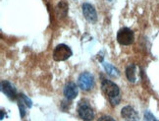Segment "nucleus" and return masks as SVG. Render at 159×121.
<instances>
[{"mask_svg":"<svg viewBox=\"0 0 159 121\" xmlns=\"http://www.w3.org/2000/svg\"><path fill=\"white\" fill-rule=\"evenodd\" d=\"M121 116L126 121H139V114L131 105H126L122 108Z\"/></svg>","mask_w":159,"mask_h":121,"instance_id":"7","label":"nucleus"},{"mask_svg":"<svg viewBox=\"0 0 159 121\" xmlns=\"http://www.w3.org/2000/svg\"><path fill=\"white\" fill-rule=\"evenodd\" d=\"M18 105H19V110H20V115L21 117L23 118L24 116H25V114H26V109H25V106H27L25 105V102H24L22 100L21 98H19V100H18Z\"/></svg>","mask_w":159,"mask_h":121,"instance_id":"12","label":"nucleus"},{"mask_svg":"<svg viewBox=\"0 0 159 121\" xmlns=\"http://www.w3.org/2000/svg\"><path fill=\"white\" fill-rule=\"evenodd\" d=\"M1 91L4 95H6L10 100H15L17 98V90L16 88L8 81L1 82Z\"/></svg>","mask_w":159,"mask_h":121,"instance_id":"9","label":"nucleus"},{"mask_svg":"<svg viewBox=\"0 0 159 121\" xmlns=\"http://www.w3.org/2000/svg\"><path fill=\"white\" fill-rule=\"evenodd\" d=\"M101 89L103 91V93L105 94V95L108 96L109 102L112 105L115 106L119 104L121 100L120 89L115 83L107 79H103L101 82Z\"/></svg>","mask_w":159,"mask_h":121,"instance_id":"1","label":"nucleus"},{"mask_svg":"<svg viewBox=\"0 0 159 121\" xmlns=\"http://www.w3.org/2000/svg\"><path fill=\"white\" fill-rule=\"evenodd\" d=\"M109 1H111V0H109Z\"/></svg>","mask_w":159,"mask_h":121,"instance_id":"16","label":"nucleus"},{"mask_svg":"<svg viewBox=\"0 0 159 121\" xmlns=\"http://www.w3.org/2000/svg\"><path fill=\"white\" fill-rule=\"evenodd\" d=\"M19 98H21L22 99V100L25 102V105H27V107H32V105H33V102H32V100H30L27 95H25L24 94H21V95H19Z\"/></svg>","mask_w":159,"mask_h":121,"instance_id":"13","label":"nucleus"},{"mask_svg":"<svg viewBox=\"0 0 159 121\" xmlns=\"http://www.w3.org/2000/svg\"><path fill=\"white\" fill-rule=\"evenodd\" d=\"M137 66L134 64H130L126 68V76L127 79L129 80L131 83H134L137 81Z\"/></svg>","mask_w":159,"mask_h":121,"instance_id":"10","label":"nucleus"},{"mask_svg":"<svg viewBox=\"0 0 159 121\" xmlns=\"http://www.w3.org/2000/svg\"><path fill=\"white\" fill-rule=\"evenodd\" d=\"M83 9V14L87 21L90 23H95L97 21V14L94 7L89 3H84L82 6Z\"/></svg>","mask_w":159,"mask_h":121,"instance_id":"6","label":"nucleus"},{"mask_svg":"<svg viewBox=\"0 0 159 121\" xmlns=\"http://www.w3.org/2000/svg\"><path fill=\"white\" fill-rule=\"evenodd\" d=\"M73 55L71 47L64 44H58L53 50V59L55 61H65Z\"/></svg>","mask_w":159,"mask_h":121,"instance_id":"2","label":"nucleus"},{"mask_svg":"<svg viewBox=\"0 0 159 121\" xmlns=\"http://www.w3.org/2000/svg\"><path fill=\"white\" fill-rule=\"evenodd\" d=\"M78 85L81 90L85 91H90L94 87V77L93 74H90L89 72H83V73L79 76L78 79Z\"/></svg>","mask_w":159,"mask_h":121,"instance_id":"3","label":"nucleus"},{"mask_svg":"<svg viewBox=\"0 0 159 121\" xmlns=\"http://www.w3.org/2000/svg\"><path fill=\"white\" fill-rule=\"evenodd\" d=\"M97 121H116V120L113 117L109 116V115H103V116L99 117Z\"/></svg>","mask_w":159,"mask_h":121,"instance_id":"15","label":"nucleus"},{"mask_svg":"<svg viewBox=\"0 0 159 121\" xmlns=\"http://www.w3.org/2000/svg\"><path fill=\"white\" fill-rule=\"evenodd\" d=\"M78 93H79L78 86L74 82H69L65 85L63 94L67 100H74L78 95Z\"/></svg>","mask_w":159,"mask_h":121,"instance_id":"8","label":"nucleus"},{"mask_svg":"<svg viewBox=\"0 0 159 121\" xmlns=\"http://www.w3.org/2000/svg\"><path fill=\"white\" fill-rule=\"evenodd\" d=\"M134 40V32L129 28H122L117 33V41L120 44L130 45Z\"/></svg>","mask_w":159,"mask_h":121,"instance_id":"5","label":"nucleus"},{"mask_svg":"<svg viewBox=\"0 0 159 121\" xmlns=\"http://www.w3.org/2000/svg\"><path fill=\"white\" fill-rule=\"evenodd\" d=\"M103 65V67H104L105 71H106V73L110 76H113V77H118L119 74H120V72L118 71V69L115 67V66L111 65L110 63H107V62H103L102 63Z\"/></svg>","mask_w":159,"mask_h":121,"instance_id":"11","label":"nucleus"},{"mask_svg":"<svg viewBox=\"0 0 159 121\" xmlns=\"http://www.w3.org/2000/svg\"><path fill=\"white\" fill-rule=\"evenodd\" d=\"M144 121H158L157 118L154 117V115L150 111L144 112Z\"/></svg>","mask_w":159,"mask_h":121,"instance_id":"14","label":"nucleus"},{"mask_svg":"<svg viewBox=\"0 0 159 121\" xmlns=\"http://www.w3.org/2000/svg\"><path fill=\"white\" fill-rule=\"evenodd\" d=\"M78 114L84 121H91L94 118L93 109L90 107L89 104L85 100H82L78 105Z\"/></svg>","mask_w":159,"mask_h":121,"instance_id":"4","label":"nucleus"}]
</instances>
